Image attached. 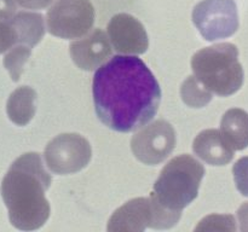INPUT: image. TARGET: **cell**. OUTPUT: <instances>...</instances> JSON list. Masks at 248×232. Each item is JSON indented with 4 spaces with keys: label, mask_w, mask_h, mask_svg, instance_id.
<instances>
[{
    "label": "cell",
    "mask_w": 248,
    "mask_h": 232,
    "mask_svg": "<svg viewBox=\"0 0 248 232\" xmlns=\"http://www.w3.org/2000/svg\"><path fill=\"white\" fill-rule=\"evenodd\" d=\"M94 110L110 130L130 133L153 120L161 88L148 65L137 56H114L97 68L92 80Z\"/></svg>",
    "instance_id": "6da1fadb"
},
{
    "label": "cell",
    "mask_w": 248,
    "mask_h": 232,
    "mask_svg": "<svg viewBox=\"0 0 248 232\" xmlns=\"http://www.w3.org/2000/svg\"><path fill=\"white\" fill-rule=\"evenodd\" d=\"M51 181L38 152L23 154L11 164L2 179L1 196L16 229L33 231L45 225L51 212L45 192Z\"/></svg>",
    "instance_id": "7a4b0ae2"
},
{
    "label": "cell",
    "mask_w": 248,
    "mask_h": 232,
    "mask_svg": "<svg viewBox=\"0 0 248 232\" xmlns=\"http://www.w3.org/2000/svg\"><path fill=\"white\" fill-rule=\"evenodd\" d=\"M194 76L212 93L229 97L244 85V68L234 44L223 43L198 51L191 58Z\"/></svg>",
    "instance_id": "3957f363"
},
{
    "label": "cell",
    "mask_w": 248,
    "mask_h": 232,
    "mask_svg": "<svg viewBox=\"0 0 248 232\" xmlns=\"http://www.w3.org/2000/svg\"><path fill=\"white\" fill-rule=\"evenodd\" d=\"M205 167L188 154L172 159L155 181L153 198L164 208L182 213L199 195Z\"/></svg>",
    "instance_id": "277c9868"
},
{
    "label": "cell",
    "mask_w": 248,
    "mask_h": 232,
    "mask_svg": "<svg viewBox=\"0 0 248 232\" xmlns=\"http://www.w3.org/2000/svg\"><path fill=\"white\" fill-rule=\"evenodd\" d=\"M94 7L90 0H53L46 16L51 35L61 39H79L94 23Z\"/></svg>",
    "instance_id": "5b68a950"
},
{
    "label": "cell",
    "mask_w": 248,
    "mask_h": 232,
    "mask_svg": "<svg viewBox=\"0 0 248 232\" xmlns=\"http://www.w3.org/2000/svg\"><path fill=\"white\" fill-rule=\"evenodd\" d=\"M44 157L52 173L68 175L78 173L90 163L92 147L89 140L80 134L63 133L46 145Z\"/></svg>",
    "instance_id": "8992f818"
},
{
    "label": "cell",
    "mask_w": 248,
    "mask_h": 232,
    "mask_svg": "<svg viewBox=\"0 0 248 232\" xmlns=\"http://www.w3.org/2000/svg\"><path fill=\"white\" fill-rule=\"evenodd\" d=\"M193 22L205 40L229 38L239 29L236 2L234 0H202L194 7Z\"/></svg>",
    "instance_id": "52a82bcc"
},
{
    "label": "cell",
    "mask_w": 248,
    "mask_h": 232,
    "mask_svg": "<svg viewBox=\"0 0 248 232\" xmlns=\"http://www.w3.org/2000/svg\"><path fill=\"white\" fill-rule=\"evenodd\" d=\"M176 143V132L171 123L156 120L133 135L131 150L142 163L157 166L173 152Z\"/></svg>",
    "instance_id": "ba28073f"
},
{
    "label": "cell",
    "mask_w": 248,
    "mask_h": 232,
    "mask_svg": "<svg viewBox=\"0 0 248 232\" xmlns=\"http://www.w3.org/2000/svg\"><path fill=\"white\" fill-rule=\"evenodd\" d=\"M107 29L109 43L116 52L131 56L147 52L149 47L147 30L132 14H115L111 17Z\"/></svg>",
    "instance_id": "9c48e42d"
},
{
    "label": "cell",
    "mask_w": 248,
    "mask_h": 232,
    "mask_svg": "<svg viewBox=\"0 0 248 232\" xmlns=\"http://www.w3.org/2000/svg\"><path fill=\"white\" fill-rule=\"evenodd\" d=\"M111 56V45L107 34L97 28L70 44V57L81 70L97 69Z\"/></svg>",
    "instance_id": "30bf717a"
},
{
    "label": "cell",
    "mask_w": 248,
    "mask_h": 232,
    "mask_svg": "<svg viewBox=\"0 0 248 232\" xmlns=\"http://www.w3.org/2000/svg\"><path fill=\"white\" fill-rule=\"evenodd\" d=\"M154 213L150 198L138 197L128 201L114 212L108 221L109 232H142L153 227Z\"/></svg>",
    "instance_id": "8fae6325"
},
{
    "label": "cell",
    "mask_w": 248,
    "mask_h": 232,
    "mask_svg": "<svg viewBox=\"0 0 248 232\" xmlns=\"http://www.w3.org/2000/svg\"><path fill=\"white\" fill-rule=\"evenodd\" d=\"M193 150L211 166H225L234 159V149L218 130H205L196 135Z\"/></svg>",
    "instance_id": "7c38bea8"
},
{
    "label": "cell",
    "mask_w": 248,
    "mask_h": 232,
    "mask_svg": "<svg viewBox=\"0 0 248 232\" xmlns=\"http://www.w3.org/2000/svg\"><path fill=\"white\" fill-rule=\"evenodd\" d=\"M9 22L16 31V44H22L33 48L45 35L44 16L38 12L19 11Z\"/></svg>",
    "instance_id": "4fadbf2b"
},
{
    "label": "cell",
    "mask_w": 248,
    "mask_h": 232,
    "mask_svg": "<svg viewBox=\"0 0 248 232\" xmlns=\"http://www.w3.org/2000/svg\"><path fill=\"white\" fill-rule=\"evenodd\" d=\"M220 133L234 151H241L248 146V113L244 109H229L223 115Z\"/></svg>",
    "instance_id": "5bb4252c"
},
{
    "label": "cell",
    "mask_w": 248,
    "mask_h": 232,
    "mask_svg": "<svg viewBox=\"0 0 248 232\" xmlns=\"http://www.w3.org/2000/svg\"><path fill=\"white\" fill-rule=\"evenodd\" d=\"M36 92L31 87L22 86L15 89L9 97L6 113L10 120L17 126H27L34 117Z\"/></svg>",
    "instance_id": "9a60e30c"
},
{
    "label": "cell",
    "mask_w": 248,
    "mask_h": 232,
    "mask_svg": "<svg viewBox=\"0 0 248 232\" xmlns=\"http://www.w3.org/2000/svg\"><path fill=\"white\" fill-rule=\"evenodd\" d=\"M181 97L190 108H203L212 101V92L208 91L195 76H189L182 85Z\"/></svg>",
    "instance_id": "2e32d148"
},
{
    "label": "cell",
    "mask_w": 248,
    "mask_h": 232,
    "mask_svg": "<svg viewBox=\"0 0 248 232\" xmlns=\"http://www.w3.org/2000/svg\"><path fill=\"white\" fill-rule=\"evenodd\" d=\"M6 55L4 57V65L7 72H10V76L14 81H18L23 72L24 64L28 62L31 57V48L22 44H15L10 50L6 51Z\"/></svg>",
    "instance_id": "e0dca14e"
},
{
    "label": "cell",
    "mask_w": 248,
    "mask_h": 232,
    "mask_svg": "<svg viewBox=\"0 0 248 232\" xmlns=\"http://www.w3.org/2000/svg\"><path fill=\"white\" fill-rule=\"evenodd\" d=\"M195 231H236V221L232 215L212 214L201 220Z\"/></svg>",
    "instance_id": "ac0fdd59"
},
{
    "label": "cell",
    "mask_w": 248,
    "mask_h": 232,
    "mask_svg": "<svg viewBox=\"0 0 248 232\" xmlns=\"http://www.w3.org/2000/svg\"><path fill=\"white\" fill-rule=\"evenodd\" d=\"M236 188L242 196L248 197V156L241 157L232 167Z\"/></svg>",
    "instance_id": "d6986e66"
},
{
    "label": "cell",
    "mask_w": 248,
    "mask_h": 232,
    "mask_svg": "<svg viewBox=\"0 0 248 232\" xmlns=\"http://www.w3.org/2000/svg\"><path fill=\"white\" fill-rule=\"evenodd\" d=\"M17 35L9 21H0V53L6 52L16 44Z\"/></svg>",
    "instance_id": "ffe728a7"
},
{
    "label": "cell",
    "mask_w": 248,
    "mask_h": 232,
    "mask_svg": "<svg viewBox=\"0 0 248 232\" xmlns=\"http://www.w3.org/2000/svg\"><path fill=\"white\" fill-rule=\"evenodd\" d=\"M16 14V0H0V21H10Z\"/></svg>",
    "instance_id": "44dd1931"
},
{
    "label": "cell",
    "mask_w": 248,
    "mask_h": 232,
    "mask_svg": "<svg viewBox=\"0 0 248 232\" xmlns=\"http://www.w3.org/2000/svg\"><path fill=\"white\" fill-rule=\"evenodd\" d=\"M53 0H16L19 6L27 10H41L47 7Z\"/></svg>",
    "instance_id": "7402d4cb"
},
{
    "label": "cell",
    "mask_w": 248,
    "mask_h": 232,
    "mask_svg": "<svg viewBox=\"0 0 248 232\" xmlns=\"http://www.w3.org/2000/svg\"><path fill=\"white\" fill-rule=\"evenodd\" d=\"M237 218L240 222V230L248 232V202H245L237 210Z\"/></svg>",
    "instance_id": "603a6c76"
}]
</instances>
